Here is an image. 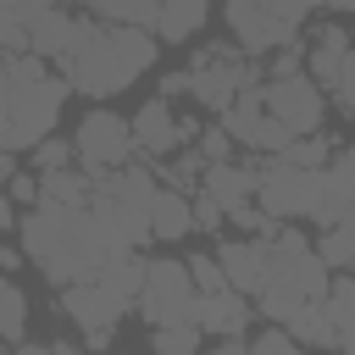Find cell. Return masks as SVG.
I'll list each match as a JSON object with an SVG mask.
<instances>
[{"label": "cell", "mask_w": 355, "mask_h": 355, "mask_svg": "<svg viewBox=\"0 0 355 355\" xmlns=\"http://www.w3.org/2000/svg\"><path fill=\"white\" fill-rule=\"evenodd\" d=\"M0 344H6V338H0Z\"/></svg>", "instance_id": "obj_44"}, {"label": "cell", "mask_w": 355, "mask_h": 355, "mask_svg": "<svg viewBox=\"0 0 355 355\" xmlns=\"http://www.w3.org/2000/svg\"><path fill=\"white\" fill-rule=\"evenodd\" d=\"M67 94H72V83L61 72H44V55L11 50V133H6V150H33L39 139H50Z\"/></svg>", "instance_id": "obj_6"}, {"label": "cell", "mask_w": 355, "mask_h": 355, "mask_svg": "<svg viewBox=\"0 0 355 355\" xmlns=\"http://www.w3.org/2000/svg\"><path fill=\"white\" fill-rule=\"evenodd\" d=\"M327 6V0H227V33L239 39V50H250L255 61L283 50V44H300V28L305 17Z\"/></svg>", "instance_id": "obj_8"}, {"label": "cell", "mask_w": 355, "mask_h": 355, "mask_svg": "<svg viewBox=\"0 0 355 355\" xmlns=\"http://www.w3.org/2000/svg\"><path fill=\"white\" fill-rule=\"evenodd\" d=\"M17 239H22V255H28L55 288L94 277V272L116 255L111 239H105V227H100V216L89 211V200H83V205H67V200H39V205H28V211L17 216Z\"/></svg>", "instance_id": "obj_2"}, {"label": "cell", "mask_w": 355, "mask_h": 355, "mask_svg": "<svg viewBox=\"0 0 355 355\" xmlns=\"http://www.w3.org/2000/svg\"><path fill=\"white\" fill-rule=\"evenodd\" d=\"M144 272H150V261H144L139 250H116L94 277L61 288V311L72 316L78 333H89V327H116V322L133 311V300H139V288H144Z\"/></svg>", "instance_id": "obj_5"}, {"label": "cell", "mask_w": 355, "mask_h": 355, "mask_svg": "<svg viewBox=\"0 0 355 355\" xmlns=\"http://www.w3.org/2000/svg\"><path fill=\"white\" fill-rule=\"evenodd\" d=\"M189 272H194V288H200V294L227 288V272H222V261H216V255H189Z\"/></svg>", "instance_id": "obj_34"}, {"label": "cell", "mask_w": 355, "mask_h": 355, "mask_svg": "<svg viewBox=\"0 0 355 355\" xmlns=\"http://www.w3.org/2000/svg\"><path fill=\"white\" fill-rule=\"evenodd\" d=\"M6 194H11L22 211H28V205H39V200H44V189H39V172H11V178H6Z\"/></svg>", "instance_id": "obj_35"}, {"label": "cell", "mask_w": 355, "mask_h": 355, "mask_svg": "<svg viewBox=\"0 0 355 355\" xmlns=\"http://www.w3.org/2000/svg\"><path fill=\"white\" fill-rule=\"evenodd\" d=\"M205 17H211V0H161V11H155V39L183 44V39H194V33L205 28Z\"/></svg>", "instance_id": "obj_21"}, {"label": "cell", "mask_w": 355, "mask_h": 355, "mask_svg": "<svg viewBox=\"0 0 355 355\" xmlns=\"http://www.w3.org/2000/svg\"><path fill=\"white\" fill-rule=\"evenodd\" d=\"M255 178H261L255 166H239V161H211V166H205V178H200V189H205V194H211V200L233 216L239 205H250V200H255Z\"/></svg>", "instance_id": "obj_18"}, {"label": "cell", "mask_w": 355, "mask_h": 355, "mask_svg": "<svg viewBox=\"0 0 355 355\" xmlns=\"http://www.w3.org/2000/svg\"><path fill=\"white\" fill-rule=\"evenodd\" d=\"M155 194H161L155 172L128 166V161L94 178V189H89V211L100 216L111 250H139L144 239H155V227H150V216H155Z\"/></svg>", "instance_id": "obj_4"}, {"label": "cell", "mask_w": 355, "mask_h": 355, "mask_svg": "<svg viewBox=\"0 0 355 355\" xmlns=\"http://www.w3.org/2000/svg\"><path fill=\"white\" fill-rule=\"evenodd\" d=\"M150 227H155V239H166V244L189 239V233H194V200H183V189H161Z\"/></svg>", "instance_id": "obj_22"}, {"label": "cell", "mask_w": 355, "mask_h": 355, "mask_svg": "<svg viewBox=\"0 0 355 355\" xmlns=\"http://www.w3.org/2000/svg\"><path fill=\"white\" fill-rule=\"evenodd\" d=\"M222 128L233 133V144H244V150H255V155H277L294 133L266 111V94H261V83H250V89H239V100L222 111Z\"/></svg>", "instance_id": "obj_13"}, {"label": "cell", "mask_w": 355, "mask_h": 355, "mask_svg": "<svg viewBox=\"0 0 355 355\" xmlns=\"http://www.w3.org/2000/svg\"><path fill=\"white\" fill-rule=\"evenodd\" d=\"M222 216H227V211L200 189V194H194V227H200V233H222Z\"/></svg>", "instance_id": "obj_36"}, {"label": "cell", "mask_w": 355, "mask_h": 355, "mask_svg": "<svg viewBox=\"0 0 355 355\" xmlns=\"http://www.w3.org/2000/svg\"><path fill=\"white\" fill-rule=\"evenodd\" d=\"M11 266H22V255H17L11 244H0V272H11Z\"/></svg>", "instance_id": "obj_41"}, {"label": "cell", "mask_w": 355, "mask_h": 355, "mask_svg": "<svg viewBox=\"0 0 355 355\" xmlns=\"http://www.w3.org/2000/svg\"><path fill=\"white\" fill-rule=\"evenodd\" d=\"M250 316H255V311H250V294H239L233 283H227V288H211V294L194 300V322H200V333H216V338L244 333Z\"/></svg>", "instance_id": "obj_16"}, {"label": "cell", "mask_w": 355, "mask_h": 355, "mask_svg": "<svg viewBox=\"0 0 355 355\" xmlns=\"http://www.w3.org/2000/svg\"><path fill=\"white\" fill-rule=\"evenodd\" d=\"M266 244L272 239H227L222 250H216V261H222V272H227V283L239 288V294H250L255 300V288H261V272H266Z\"/></svg>", "instance_id": "obj_17"}, {"label": "cell", "mask_w": 355, "mask_h": 355, "mask_svg": "<svg viewBox=\"0 0 355 355\" xmlns=\"http://www.w3.org/2000/svg\"><path fill=\"white\" fill-rule=\"evenodd\" d=\"M322 305H327V316H333V327H338V349H355V272L333 277Z\"/></svg>", "instance_id": "obj_23"}, {"label": "cell", "mask_w": 355, "mask_h": 355, "mask_svg": "<svg viewBox=\"0 0 355 355\" xmlns=\"http://www.w3.org/2000/svg\"><path fill=\"white\" fill-rule=\"evenodd\" d=\"M200 150H205V161H227L233 133H227V128H211V133H200Z\"/></svg>", "instance_id": "obj_38"}, {"label": "cell", "mask_w": 355, "mask_h": 355, "mask_svg": "<svg viewBox=\"0 0 355 355\" xmlns=\"http://www.w3.org/2000/svg\"><path fill=\"white\" fill-rule=\"evenodd\" d=\"M327 283H333V266L322 261V250H311L300 227H277L272 244H266V272H261V288H255V316L261 322H288L300 305L327 300Z\"/></svg>", "instance_id": "obj_3"}, {"label": "cell", "mask_w": 355, "mask_h": 355, "mask_svg": "<svg viewBox=\"0 0 355 355\" xmlns=\"http://www.w3.org/2000/svg\"><path fill=\"white\" fill-rule=\"evenodd\" d=\"M200 322H161V327H150V349H161V355H194L200 349Z\"/></svg>", "instance_id": "obj_30"}, {"label": "cell", "mask_w": 355, "mask_h": 355, "mask_svg": "<svg viewBox=\"0 0 355 355\" xmlns=\"http://www.w3.org/2000/svg\"><path fill=\"white\" fill-rule=\"evenodd\" d=\"M288 333H294L300 344L338 349V327H333V316H327V305H322V300H316V305H300V311L288 316Z\"/></svg>", "instance_id": "obj_25"}, {"label": "cell", "mask_w": 355, "mask_h": 355, "mask_svg": "<svg viewBox=\"0 0 355 355\" xmlns=\"http://www.w3.org/2000/svg\"><path fill=\"white\" fill-rule=\"evenodd\" d=\"M39 189H44V200L83 205V200H89V189H94V178H89V172H72V166H55V172H39Z\"/></svg>", "instance_id": "obj_29"}, {"label": "cell", "mask_w": 355, "mask_h": 355, "mask_svg": "<svg viewBox=\"0 0 355 355\" xmlns=\"http://www.w3.org/2000/svg\"><path fill=\"white\" fill-rule=\"evenodd\" d=\"M11 133V50H0V150Z\"/></svg>", "instance_id": "obj_37"}, {"label": "cell", "mask_w": 355, "mask_h": 355, "mask_svg": "<svg viewBox=\"0 0 355 355\" xmlns=\"http://www.w3.org/2000/svg\"><path fill=\"white\" fill-rule=\"evenodd\" d=\"M194 300H200V288H194L189 261H150L133 311H139L150 327H161V322H194Z\"/></svg>", "instance_id": "obj_9"}, {"label": "cell", "mask_w": 355, "mask_h": 355, "mask_svg": "<svg viewBox=\"0 0 355 355\" xmlns=\"http://www.w3.org/2000/svg\"><path fill=\"white\" fill-rule=\"evenodd\" d=\"M67 6H83L111 22H139V28H155V11H161V0H67Z\"/></svg>", "instance_id": "obj_28"}, {"label": "cell", "mask_w": 355, "mask_h": 355, "mask_svg": "<svg viewBox=\"0 0 355 355\" xmlns=\"http://www.w3.org/2000/svg\"><path fill=\"white\" fill-rule=\"evenodd\" d=\"M194 133H200L194 122H178V116H172L166 94H155V100H144V105L133 111V144H139L144 155H172V150L189 144Z\"/></svg>", "instance_id": "obj_14"}, {"label": "cell", "mask_w": 355, "mask_h": 355, "mask_svg": "<svg viewBox=\"0 0 355 355\" xmlns=\"http://www.w3.org/2000/svg\"><path fill=\"white\" fill-rule=\"evenodd\" d=\"M261 67H255V55L250 50H239V39L233 44H200V55H194V67H183V72H172V78H161V94H194L205 111H227L233 100H239V89H250V83H261L255 78Z\"/></svg>", "instance_id": "obj_7"}, {"label": "cell", "mask_w": 355, "mask_h": 355, "mask_svg": "<svg viewBox=\"0 0 355 355\" xmlns=\"http://www.w3.org/2000/svg\"><path fill=\"white\" fill-rule=\"evenodd\" d=\"M349 44H355V39H349L338 22H327V28L316 33V44H305V50H311V55H305V72H311L322 89H333V83H338V72H344V55H349Z\"/></svg>", "instance_id": "obj_20"}, {"label": "cell", "mask_w": 355, "mask_h": 355, "mask_svg": "<svg viewBox=\"0 0 355 355\" xmlns=\"http://www.w3.org/2000/svg\"><path fill=\"white\" fill-rule=\"evenodd\" d=\"M250 349H255V355H294L300 338L288 333V322H261V333L250 338Z\"/></svg>", "instance_id": "obj_32"}, {"label": "cell", "mask_w": 355, "mask_h": 355, "mask_svg": "<svg viewBox=\"0 0 355 355\" xmlns=\"http://www.w3.org/2000/svg\"><path fill=\"white\" fill-rule=\"evenodd\" d=\"M327 6H338V11H355V0H327Z\"/></svg>", "instance_id": "obj_42"}, {"label": "cell", "mask_w": 355, "mask_h": 355, "mask_svg": "<svg viewBox=\"0 0 355 355\" xmlns=\"http://www.w3.org/2000/svg\"><path fill=\"white\" fill-rule=\"evenodd\" d=\"M261 94H266V111L300 139V133H316L322 128V116H327V100H322V83L311 78V72H288V78H266L261 83Z\"/></svg>", "instance_id": "obj_12"}, {"label": "cell", "mask_w": 355, "mask_h": 355, "mask_svg": "<svg viewBox=\"0 0 355 355\" xmlns=\"http://www.w3.org/2000/svg\"><path fill=\"white\" fill-rule=\"evenodd\" d=\"M277 155H283V161H300V166H327V161H333V144H327L322 133H300V139H288Z\"/></svg>", "instance_id": "obj_31"}, {"label": "cell", "mask_w": 355, "mask_h": 355, "mask_svg": "<svg viewBox=\"0 0 355 355\" xmlns=\"http://www.w3.org/2000/svg\"><path fill=\"white\" fill-rule=\"evenodd\" d=\"M355 205V144L338 150L327 166H322V183H316V205H311V222L316 227H333L344 211Z\"/></svg>", "instance_id": "obj_15"}, {"label": "cell", "mask_w": 355, "mask_h": 355, "mask_svg": "<svg viewBox=\"0 0 355 355\" xmlns=\"http://www.w3.org/2000/svg\"><path fill=\"white\" fill-rule=\"evenodd\" d=\"M322 261L327 266H344V272H355V205L333 222V227H322Z\"/></svg>", "instance_id": "obj_27"}, {"label": "cell", "mask_w": 355, "mask_h": 355, "mask_svg": "<svg viewBox=\"0 0 355 355\" xmlns=\"http://www.w3.org/2000/svg\"><path fill=\"white\" fill-rule=\"evenodd\" d=\"M72 150H78L83 172H89V178H100V172L122 166V161L139 150V144H133V122H128V116H116V111H89V116L72 128Z\"/></svg>", "instance_id": "obj_11"}, {"label": "cell", "mask_w": 355, "mask_h": 355, "mask_svg": "<svg viewBox=\"0 0 355 355\" xmlns=\"http://www.w3.org/2000/svg\"><path fill=\"white\" fill-rule=\"evenodd\" d=\"M50 0H0V50H28V28Z\"/></svg>", "instance_id": "obj_24"}, {"label": "cell", "mask_w": 355, "mask_h": 355, "mask_svg": "<svg viewBox=\"0 0 355 355\" xmlns=\"http://www.w3.org/2000/svg\"><path fill=\"white\" fill-rule=\"evenodd\" d=\"M316 183H322V166H300V161L266 155V166L255 178V205H266L272 216H311Z\"/></svg>", "instance_id": "obj_10"}, {"label": "cell", "mask_w": 355, "mask_h": 355, "mask_svg": "<svg viewBox=\"0 0 355 355\" xmlns=\"http://www.w3.org/2000/svg\"><path fill=\"white\" fill-rule=\"evenodd\" d=\"M72 28H78V17L67 11V0H50V6L33 17V28H28V50H33V55H44V61H55V55L67 50Z\"/></svg>", "instance_id": "obj_19"}, {"label": "cell", "mask_w": 355, "mask_h": 355, "mask_svg": "<svg viewBox=\"0 0 355 355\" xmlns=\"http://www.w3.org/2000/svg\"><path fill=\"white\" fill-rule=\"evenodd\" d=\"M17 216H22V205H17L11 194H0V233H6V227H17Z\"/></svg>", "instance_id": "obj_39"}, {"label": "cell", "mask_w": 355, "mask_h": 355, "mask_svg": "<svg viewBox=\"0 0 355 355\" xmlns=\"http://www.w3.org/2000/svg\"><path fill=\"white\" fill-rule=\"evenodd\" d=\"M83 344H89V349H105V344H111V327H89Z\"/></svg>", "instance_id": "obj_40"}, {"label": "cell", "mask_w": 355, "mask_h": 355, "mask_svg": "<svg viewBox=\"0 0 355 355\" xmlns=\"http://www.w3.org/2000/svg\"><path fill=\"white\" fill-rule=\"evenodd\" d=\"M161 55L155 44V28H139V22H111V17H94L83 11L67 50L55 55V72L72 83V94H89V100H111L122 94L139 72H150Z\"/></svg>", "instance_id": "obj_1"}, {"label": "cell", "mask_w": 355, "mask_h": 355, "mask_svg": "<svg viewBox=\"0 0 355 355\" xmlns=\"http://www.w3.org/2000/svg\"><path fill=\"white\" fill-rule=\"evenodd\" d=\"M0 338L6 344L28 338V294L11 283V272H0Z\"/></svg>", "instance_id": "obj_26"}, {"label": "cell", "mask_w": 355, "mask_h": 355, "mask_svg": "<svg viewBox=\"0 0 355 355\" xmlns=\"http://www.w3.org/2000/svg\"><path fill=\"white\" fill-rule=\"evenodd\" d=\"M72 155H78V150H72V139H39V144H33V166H39V172L67 166Z\"/></svg>", "instance_id": "obj_33"}, {"label": "cell", "mask_w": 355, "mask_h": 355, "mask_svg": "<svg viewBox=\"0 0 355 355\" xmlns=\"http://www.w3.org/2000/svg\"><path fill=\"white\" fill-rule=\"evenodd\" d=\"M344 111H349V122H355V100H349V105H344Z\"/></svg>", "instance_id": "obj_43"}]
</instances>
